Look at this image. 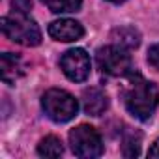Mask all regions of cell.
<instances>
[{
    "label": "cell",
    "mask_w": 159,
    "mask_h": 159,
    "mask_svg": "<svg viewBox=\"0 0 159 159\" xmlns=\"http://www.w3.org/2000/svg\"><path fill=\"white\" fill-rule=\"evenodd\" d=\"M159 103V90L153 83L142 79L140 75H129V84L124 90V105L131 116L146 122L153 116Z\"/></svg>",
    "instance_id": "obj_1"
},
{
    "label": "cell",
    "mask_w": 159,
    "mask_h": 159,
    "mask_svg": "<svg viewBox=\"0 0 159 159\" xmlns=\"http://www.w3.org/2000/svg\"><path fill=\"white\" fill-rule=\"evenodd\" d=\"M2 32L8 39L26 47H36L41 43V30L26 13L15 11L13 15L2 17Z\"/></svg>",
    "instance_id": "obj_2"
},
{
    "label": "cell",
    "mask_w": 159,
    "mask_h": 159,
    "mask_svg": "<svg viewBox=\"0 0 159 159\" xmlns=\"http://www.w3.org/2000/svg\"><path fill=\"white\" fill-rule=\"evenodd\" d=\"M41 107L45 111V114L56 122V124H64V122H69L77 116L79 112V103L77 99L62 90V88H51L43 94L41 98Z\"/></svg>",
    "instance_id": "obj_3"
},
{
    "label": "cell",
    "mask_w": 159,
    "mask_h": 159,
    "mask_svg": "<svg viewBox=\"0 0 159 159\" xmlns=\"http://www.w3.org/2000/svg\"><path fill=\"white\" fill-rule=\"evenodd\" d=\"M96 60H98L99 69L105 75H111V77H129L133 73L131 56H129L127 49H124L120 45H107V47L98 49Z\"/></svg>",
    "instance_id": "obj_4"
},
{
    "label": "cell",
    "mask_w": 159,
    "mask_h": 159,
    "mask_svg": "<svg viewBox=\"0 0 159 159\" xmlns=\"http://www.w3.org/2000/svg\"><path fill=\"white\" fill-rule=\"evenodd\" d=\"M71 152L77 157H99L103 153V140L96 127L92 125H79L69 131Z\"/></svg>",
    "instance_id": "obj_5"
},
{
    "label": "cell",
    "mask_w": 159,
    "mask_h": 159,
    "mask_svg": "<svg viewBox=\"0 0 159 159\" xmlns=\"http://www.w3.org/2000/svg\"><path fill=\"white\" fill-rule=\"evenodd\" d=\"M60 67L69 81L83 83L90 75L92 64H90V56L84 49H69L60 58Z\"/></svg>",
    "instance_id": "obj_6"
},
{
    "label": "cell",
    "mask_w": 159,
    "mask_h": 159,
    "mask_svg": "<svg viewBox=\"0 0 159 159\" xmlns=\"http://www.w3.org/2000/svg\"><path fill=\"white\" fill-rule=\"evenodd\" d=\"M49 36L56 41H64V43H69V41H77L84 36V28L81 23H77L73 19H60V21H54L49 25Z\"/></svg>",
    "instance_id": "obj_7"
},
{
    "label": "cell",
    "mask_w": 159,
    "mask_h": 159,
    "mask_svg": "<svg viewBox=\"0 0 159 159\" xmlns=\"http://www.w3.org/2000/svg\"><path fill=\"white\" fill-rule=\"evenodd\" d=\"M83 107H84V112L90 114V116H101L107 107H109V98L107 94L101 90V88H86L83 92Z\"/></svg>",
    "instance_id": "obj_8"
},
{
    "label": "cell",
    "mask_w": 159,
    "mask_h": 159,
    "mask_svg": "<svg viewBox=\"0 0 159 159\" xmlns=\"http://www.w3.org/2000/svg\"><path fill=\"white\" fill-rule=\"evenodd\" d=\"M0 66H2V81L8 84H13L19 77L25 75V67L23 62L17 54L11 52H4L0 56Z\"/></svg>",
    "instance_id": "obj_9"
},
{
    "label": "cell",
    "mask_w": 159,
    "mask_h": 159,
    "mask_svg": "<svg viewBox=\"0 0 159 159\" xmlns=\"http://www.w3.org/2000/svg\"><path fill=\"white\" fill-rule=\"evenodd\" d=\"M114 45H120L127 51H133L140 45V34L133 28V26H120V28H114L112 34H111Z\"/></svg>",
    "instance_id": "obj_10"
},
{
    "label": "cell",
    "mask_w": 159,
    "mask_h": 159,
    "mask_svg": "<svg viewBox=\"0 0 159 159\" xmlns=\"http://www.w3.org/2000/svg\"><path fill=\"white\" fill-rule=\"evenodd\" d=\"M38 153L41 157H60L64 153L62 140L54 135H49V137L41 139V142L38 144Z\"/></svg>",
    "instance_id": "obj_11"
},
{
    "label": "cell",
    "mask_w": 159,
    "mask_h": 159,
    "mask_svg": "<svg viewBox=\"0 0 159 159\" xmlns=\"http://www.w3.org/2000/svg\"><path fill=\"white\" fill-rule=\"evenodd\" d=\"M52 13H73L83 6V0H41Z\"/></svg>",
    "instance_id": "obj_12"
},
{
    "label": "cell",
    "mask_w": 159,
    "mask_h": 159,
    "mask_svg": "<svg viewBox=\"0 0 159 159\" xmlns=\"http://www.w3.org/2000/svg\"><path fill=\"white\" fill-rule=\"evenodd\" d=\"M140 140H142L140 133H137V131H125L124 144H122V153L125 157H137L140 153Z\"/></svg>",
    "instance_id": "obj_13"
},
{
    "label": "cell",
    "mask_w": 159,
    "mask_h": 159,
    "mask_svg": "<svg viewBox=\"0 0 159 159\" xmlns=\"http://www.w3.org/2000/svg\"><path fill=\"white\" fill-rule=\"evenodd\" d=\"M11 6L19 13H28L32 10V0H11Z\"/></svg>",
    "instance_id": "obj_14"
},
{
    "label": "cell",
    "mask_w": 159,
    "mask_h": 159,
    "mask_svg": "<svg viewBox=\"0 0 159 159\" xmlns=\"http://www.w3.org/2000/svg\"><path fill=\"white\" fill-rule=\"evenodd\" d=\"M148 62H150L152 67H155L159 71V43L153 45V47H150V51H148Z\"/></svg>",
    "instance_id": "obj_15"
},
{
    "label": "cell",
    "mask_w": 159,
    "mask_h": 159,
    "mask_svg": "<svg viewBox=\"0 0 159 159\" xmlns=\"http://www.w3.org/2000/svg\"><path fill=\"white\" fill-rule=\"evenodd\" d=\"M148 155H150V157H159V139L152 144V148L148 150Z\"/></svg>",
    "instance_id": "obj_16"
},
{
    "label": "cell",
    "mask_w": 159,
    "mask_h": 159,
    "mask_svg": "<svg viewBox=\"0 0 159 159\" xmlns=\"http://www.w3.org/2000/svg\"><path fill=\"white\" fill-rule=\"evenodd\" d=\"M109 2H112V4H120V2H124V0H109Z\"/></svg>",
    "instance_id": "obj_17"
}]
</instances>
